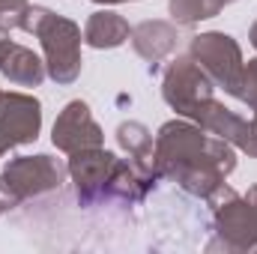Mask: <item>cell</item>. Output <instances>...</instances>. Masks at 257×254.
Segmentation results:
<instances>
[{"mask_svg":"<svg viewBox=\"0 0 257 254\" xmlns=\"http://www.w3.org/2000/svg\"><path fill=\"white\" fill-rule=\"evenodd\" d=\"M153 165L159 177L174 180L192 197L209 200L236 171V147L192 120H171L156 135Z\"/></svg>","mask_w":257,"mask_h":254,"instance_id":"6da1fadb","label":"cell"},{"mask_svg":"<svg viewBox=\"0 0 257 254\" xmlns=\"http://www.w3.org/2000/svg\"><path fill=\"white\" fill-rule=\"evenodd\" d=\"M18 30L33 33L42 42L45 51V72L57 84H75L81 75V27L66 18L51 12L48 6H24L18 21Z\"/></svg>","mask_w":257,"mask_h":254,"instance_id":"7a4b0ae2","label":"cell"},{"mask_svg":"<svg viewBox=\"0 0 257 254\" xmlns=\"http://www.w3.org/2000/svg\"><path fill=\"white\" fill-rule=\"evenodd\" d=\"M209 203L215 206V218H212V230L215 239L206 245L209 251H254L257 248V186L236 194L227 189V183L209 197Z\"/></svg>","mask_w":257,"mask_h":254,"instance_id":"3957f363","label":"cell"},{"mask_svg":"<svg viewBox=\"0 0 257 254\" xmlns=\"http://www.w3.org/2000/svg\"><path fill=\"white\" fill-rule=\"evenodd\" d=\"M215 84L209 81V75L192 60V54H180L174 63L165 69L162 78V96L165 102L186 120H197L203 114V108L215 99L212 96Z\"/></svg>","mask_w":257,"mask_h":254,"instance_id":"277c9868","label":"cell"},{"mask_svg":"<svg viewBox=\"0 0 257 254\" xmlns=\"http://www.w3.org/2000/svg\"><path fill=\"white\" fill-rule=\"evenodd\" d=\"M120 156H114L105 147H90L69 153V177L75 183V194L81 206H96V203H111L114 180L120 171Z\"/></svg>","mask_w":257,"mask_h":254,"instance_id":"5b68a950","label":"cell"},{"mask_svg":"<svg viewBox=\"0 0 257 254\" xmlns=\"http://www.w3.org/2000/svg\"><path fill=\"white\" fill-rule=\"evenodd\" d=\"M189 54L192 60L206 75L215 87H221L224 93L233 96L236 84H239V75H242V48L233 36L221 33V30H206L200 36H194L189 42Z\"/></svg>","mask_w":257,"mask_h":254,"instance_id":"8992f818","label":"cell"},{"mask_svg":"<svg viewBox=\"0 0 257 254\" xmlns=\"http://www.w3.org/2000/svg\"><path fill=\"white\" fill-rule=\"evenodd\" d=\"M69 174L60 159L54 156H18V159H9V165L3 168V180L9 191L18 197V200H30V197H39V194H48V191L60 189Z\"/></svg>","mask_w":257,"mask_h":254,"instance_id":"52a82bcc","label":"cell"},{"mask_svg":"<svg viewBox=\"0 0 257 254\" xmlns=\"http://www.w3.org/2000/svg\"><path fill=\"white\" fill-rule=\"evenodd\" d=\"M42 129V105L27 93H3L0 99V156L33 144Z\"/></svg>","mask_w":257,"mask_h":254,"instance_id":"ba28073f","label":"cell"},{"mask_svg":"<svg viewBox=\"0 0 257 254\" xmlns=\"http://www.w3.org/2000/svg\"><path fill=\"white\" fill-rule=\"evenodd\" d=\"M51 141H54V147L63 150V153H78V150L102 147V144H105V132H102V126L93 120L87 102L72 99L63 111L57 114V120H54Z\"/></svg>","mask_w":257,"mask_h":254,"instance_id":"9c48e42d","label":"cell"},{"mask_svg":"<svg viewBox=\"0 0 257 254\" xmlns=\"http://www.w3.org/2000/svg\"><path fill=\"white\" fill-rule=\"evenodd\" d=\"M128 39H132V48H135L138 57H144L150 66H156L159 60H165L168 54L177 51L180 30L171 21L150 18V21H141L138 27H132V36Z\"/></svg>","mask_w":257,"mask_h":254,"instance_id":"30bf717a","label":"cell"},{"mask_svg":"<svg viewBox=\"0 0 257 254\" xmlns=\"http://www.w3.org/2000/svg\"><path fill=\"white\" fill-rule=\"evenodd\" d=\"M132 27L123 15L111 12V9H99L87 18L84 24V42L96 51H108V48H120L123 42H128Z\"/></svg>","mask_w":257,"mask_h":254,"instance_id":"8fae6325","label":"cell"},{"mask_svg":"<svg viewBox=\"0 0 257 254\" xmlns=\"http://www.w3.org/2000/svg\"><path fill=\"white\" fill-rule=\"evenodd\" d=\"M0 72L6 75V81H12L18 87H39L45 81V75H48L45 60L36 51L24 48V45H12L6 51V57L0 60Z\"/></svg>","mask_w":257,"mask_h":254,"instance_id":"7c38bea8","label":"cell"},{"mask_svg":"<svg viewBox=\"0 0 257 254\" xmlns=\"http://www.w3.org/2000/svg\"><path fill=\"white\" fill-rule=\"evenodd\" d=\"M194 123L200 129H206L209 135H215V138L233 144L236 150H239V144H242V138H245V132H248V120H242L236 111H230V108L221 105L218 99H212Z\"/></svg>","mask_w":257,"mask_h":254,"instance_id":"4fadbf2b","label":"cell"},{"mask_svg":"<svg viewBox=\"0 0 257 254\" xmlns=\"http://www.w3.org/2000/svg\"><path fill=\"white\" fill-rule=\"evenodd\" d=\"M117 144L126 150L128 159H132L138 168L156 174V165H153V147H156V144H153V132L144 126V123H138V120L120 123V126H117ZM159 180H162V177H159Z\"/></svg>","mask_w":257,"mask_h":254,"instance_id":"5bb4252c","label":"cell"},{"mask_svg":"<svg viewBox=\"0 0 257 254\" xmlns=\"http://www.w3.org/2000/svg\"><path fill=\"white\" fill-rule=\"evenodd\" d=\"M230 3H236V0H171L168 9H171V15H174L177 24L192 27V24H200L206 18H215Z\"/></svg>","mask_w":257,"mask_h":254,"instance_id":"9a60e30c","label":"cell"},{"mask_svg":"<svg viewBox=\"0 0 257 254\" xmlns=\"http://www.w3.org/2000/svg\"><path fill=\"white\" fill-rule=\"evenodd\" d=\"M233 96L242 105H248L251 111H257V57L242 63V75H239V84H236Z\"/></svg>","mask_w":257,"mask_h":254,"instance_id":"2e32d148","label":"cell"},{"mask_svg":"<svg viewBox=\"0 0 257 254\" xmlns=\"http://www.w3.org/2000/svg\"><path fill=\"white\" fill-rule=\"evenodd\" d=\"M27 6V0H0V24H6L9 30H15V21L21 15V9Z\"/></svg>","mask_w":257,"mask_h":254,"instance_id":"e0dca14e","label":"cell"},{"mask_svg":"<svg viewBox=\"0 0 257 254\" xmlns=\"http://www.w3.org/2000/svg\"><path fill=\"white\" fill-rule=\"evenodd\" d=\"M239 150H242V153H248L251 159H257V111H254V117L248 120V132H245V138H242Z\"/></svg>","mask_w":257,"mask_h":254,"instance_id":"ac0fdd59","label":"cell"},{"mask_svg":"<svg viewBox=\"0 0 257 254\" xmlns=\"http://www.w3.org/2000/svg\"><path fill=\"white\" fill-rule=\"evenodd\" d=\"M18 203H21V200H18L12 191H9L6 180L0 177V215H3V212H9V209H12V206H18Z\"/></svg>","mask_w":257,"mask_h":254,"instance_id":"d6986e66","label":"cell"},{"mask_svg":"<svg viewBox=\"0 0 257 254\" xmlns=\"http://www.w3.org/2000/svg\"><path fill=\"white\" fill-rule=\"evenodd\" d=\"M12 45H15V42L9 39V27H6V24H0V60L6 57V51H9Z\"/></svg>","mask_w":257,"mask_h":254,"instance_id":"ffe728a7","label":"cell"},{"mask_svg":"<svg viewBox=\"0 0 257 254\" xmlns=\"http://www.w3.org/2000/svg\"><path fill=\"white\" fill-rule=\"evenodd\" d=\"M248 42H251V45L257 48V21L251 24V30H248Z\"/></svg>","mask_w":257,"mask_h":254,"instance_id":"44dd1931","label":"cell"},{"mask_svg":"<svg viewBox=\"0 0 257 254\" xmlns=\"http://www.w3.org/2000/svg\"><path fill=\"white\" fill-rule=\"evenodd\" d=\"M93 3H105V6H111V3H132V0H93Z\"/></svg>","mask_w":257,"mask_h":254,"instance_id":"7402d4cb","label":"cell"},{"mask_svg":"<svg viewBox=\"0 0 257 254\" xmlns=\"http://www.w3.org/2000/svg\"><path fill=\"white\" fill-rule=\"evenodd\" d=\"M0 99H3V90H0Z\"/></svg>","mask_w":257,"mask_h":254,"instance_id":"603a6c76","label":"cell"}]
</instances>
